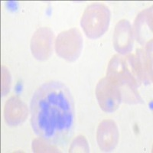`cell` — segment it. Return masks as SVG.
I'll return each mask as SVG.
<instances>
[{
  "instance_id": "6da1fadb",
  "label": "cell",
  "mask_w": 153,
  "mask_h": 153,
  "mask_svg": "<svg viewBox=\"0 0 153 153\" xmlns=\"http://www.w3.org/2000/svg\"><path fill=\"white\" fill-rule=\"evenodd\" d=\"M32 129L51 145H64L72 136L75 124L74 103L62 82L44 83L33 94L30 105Z\"/></svg>"
},
{
  "instance_id": "52a82bcc",
  "label": "cell",
  "mask_w": 153,
  "mask_h": 153,
  "mask_svg": "<svg viewBox=\"0 0 153 153\" xmlns=\"http://www.w3.org/2000/svg\"><path fill=\"white\" fill-rule=\"evenodd\" d=\"M97 139L101 150L110 152L114 149L119 141V130L116 123L110 120L102 121L98 126Z\"/></svg>"
},
{
  "instance_id": "9c48e42d",
  "label": "cell",
  "mask_w": 153,
  "mask_h": 153,
  "mask_svg": "<svg viewBox=\"0 0 153 153\" xmlns=\"http://www.w3.org/2000/svg\"><path fill=\"white\" fill-rule=\"evenodd\" d=\"M132 35L140 45H146L152 35V6L139 13L134 22Z\"/></svg>"
},
{
  "instance_id": "5b68a950",
  "label": "cell",
  "mask_w": 153,
  "mask_h": 153,
  "mask_svg": "<svg viewBox=\"0 0 153 153\" xmlns=\"http://www.w3.org/2000/svg\"><path fill=\"white\" fill-rule=\"evenodd\" d=\"M106 76L111 79L120 87H126L128 91L134 96L139 97L136 93L137 82L132 74V71L129 69L126 60L119 55L113 57L109 63Z\"/></svg>"
},
{
  "instance_id": "8fae6325",
  "label": "cell",
  "mask_w": 153,
  "mask_h": 153,
  "mask_svg": "<svg viewBox=\"0 0 153 153\" xmlns=\"http://www.w3.org/2000/svg\"><path fill=\"white\" fill-rule=\"evenodd\" d=\"M70 152H89L90 148L84 136H79L76 138L70 147Z\"/></svg>"
},
{
  "instance_id": "7c38bea8",
  "label": "cell",
  "mask_w": 153,
  "mask_h": 153,
  "mask_svg": "<svg viewBox=\"0 0 153 153\" xmlns=\"http://www.w3.org/2000/svg\"><path fill=\"white\" fill-rule=\"evenodd\" d=\"M51 143L41 139H35L32 143V149L35 152H57V149L53 146H51Z\"/></svg>"
},
{
  "instance_id": "4fadbf2b",
  "label": "cell",
  "mask_w": 153,
  "mask_h": 153,
  "mask_svg": "<svg viewBox=\"0 0 153 153\" xmlns=\"http://www.w3.org/2000/svg\"><path fill=\"white\" fill-rule=\"evenodd\" d=\"M1 82H2V96H5L10 91L11 87V76L9 70L6 68V67L2 66L1 70Z\"/></svg>"
},
{
  "instance_id": "277c9868",
  "label": "cell",
  "mask_w": 153,
  "mask_h": 153,
  "mask_svg": "<svg viewBox=\"0 0 153 153\" xmlns=\"http://www.w3.org/2000/svg\"><path fill=\"white\" fill-rule=\"evenodd\" d=\"M96 96L100 108L106 113L116 111L121 103L123 97L120 87L108 76L98 82Z\"/></svg>"
},
{
  "instance_id": "8992f818",
  "label": "cell",
  "mask_w": 153,
  "mask_h": 153,
  "mask_svg": "<svg viewBox=\"0 0 153 153\" xmlns=\"http://www.w3.org/2000/svg\"><path fill=\"white\" fill-rule=\"evenodd\" d=\"M54 33L49 28L42 27L35 31L31 40L32 55L39 61L48 59L53 51Z\"/></svg>"
},
{
  "instance_id": "ba28073f",
  "label": "cell",
  "mask_w": 153,
  "mask_h": 153,
  "mask_svg": "<svg viewBox=\"0 0 153 153\" xmlns=\"http://www.w3.org/2000/svg\"><path fill=\"white\" fill-rule=\"evenodd\" d=\"M113 46L121 54L131 52L133 47V35L132 26L128 20L123 19L116 25L113 34Z\"/></svg>"
},
{
  "instance_id": "3957f363",
  "label": "cell",
  "mask_w": 153,
  "mask_h": 153,
  "mask_svg": "<svg viewBox=\"0 0 153 153\" xmlns=\"http://www.w3.org/2000/svg\"><path fill=\"white\" fill-rule=\"evenodd\" d=\"M83 48V38L80 31L71 28L62 31L55 40V50L57 55L68 61H76Z\"/></svg>"
},
{
  "instance_id": "7a4b0ae2",
  "label": "cell",
  "mask_w": 153,
  "mask_h": 153,
  "mask_svg": "<svg viewBox=\"0 0 153 153\" xmlns=\"http://www.w3.org/2000/svg\"><path fill=\"white\" fill-rule=\"evenodd\" d=\"M110 22V11L103 4L89 5L82 16L81 27L84 33L91 39L100 38L107 31Z\"/></svg>"
},
{
  "instance_id": "30bf717a",
  "label": "cell",
  "mask_w": 153,
  "mask_h": 153,
  "mask_svg": "<svg viewBox=\"0 0 153 153\" xmlns=\"http://www.w3.org/2000/svg\"><path fill=\"white\" fill-rule=\"evenodd\" d=\"M28 108L22 100L17 97H12L5 103L4 116L5 122L10 126L22 123L28 116Z\"/></svg>"
}]
</instances>
